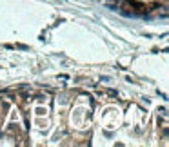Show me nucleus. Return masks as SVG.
I'll return each instance as SVG.
<instances>
[{
    "label": "nucleus",
    "instance_id": "obj_1",
    "mask_svg": "<svg viewBox=\"0 0 169 147\" xmlns=\"http://www.w3.org/2000/svg\"><path fill=\"white\" fill-rule=\"evenodd\" d=\"M46 113H47L46 107H36V109H35V115H36V116H42V115H46Z\"/></svg>",
    "mask_w": 169,
    "mask_h": 147
}]
</instances>
